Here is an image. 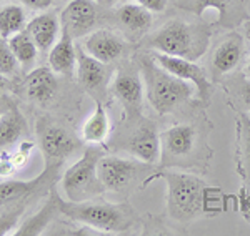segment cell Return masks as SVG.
<instances>
[{
  "label": "cell",
  "instance_id": "cell-1",
  "mask_svg": "<svg viewBox=\"0 0 250 236\" xmlns=\"http://www.w3.org/2000/svg\"><path fill=\"white\" fill-rule=\"evenodd\" d=\"M154 178L164 180L167 185V213L175 221L190 223L222 210L220 191L199 177L179 171H159Z\"/></svg>",
  "mask_w": 250,
  "mask_h": 236
},
{
  "label": "cell",
  "instance_id": "cell-2",
  "mask_svg": "<svg viewBox=\"0 0 250 236\" xmlns=\"http://www.w3.org/2000/svg\"><path fill=\"white\" fill-rule=\"evenodd\" d=\"M212 30L204 23H192L180 18H173L150 34L144 42V47L172 57L187 60H200L210 47Z\"/></svg>",
  "mask_w": 250,
  "mask_h": 236
},
{
  "label": "cell",
  "instance_id": "cell-3",
  "mask_svg": "<svg viewBox=\"0 0 250 236\" xmlns=\"http://www.w3.org/2000/svg\"><path fill=\"white\" fill-rule=\"evenodd\" d=\"M145 97L159 115H167L192 98L195 87L175 77L157 63L154 57L140 58Z\"/></svg>",
  "mask_w": 250,
  "mask_h": 236
},
{
  "label": "cell",
  "instance_id": "cell-4",
  "mask_svg": "<svg viewBox=\"0 0 250 236\" xmlns=\"http://www.w3.org/2000/svg\"><path fill=\"white\" fill-rule=\"evenodd\" d=\"M54 191L59 213L68 219H74L87 225L100 233H124L132 226V211L124 205H112L104 201H70L60 197L57 190Z\"/></svg>",
  "mask_w": 250,
  "mask_h": 236
},
{
  "label": "cell",
  "instance_id": "cell-5",
  "mask_svg": "<svg viewBox=\"0 0 250 236\" xmlns=\"http://www.w3.org/2000/svg\"><path fill=\"white\" fill-rule=\"evenodd\" d=\"M104 157V150L90 146L82 153L77 162L68 166L62 178V188L65 198L70 201H87L94 200L105 191L97 173L99 160Z\"/></svg>",
  "mask_w": 250,
  "mask_h": 236
},
{
  "label": "cell",
  "instance_id": "cell-6",
  "mask_svg": "<svg viewBox=\"0 0 250 236\" xmlns=\"http://www.w3.org/2000/svg\"><path fill=\"white\" fill-rule=\"evenodd\" d=\"M202 145L199 130L190 123H179L160 133V165L188 166L199 157Z\"/></svg>",
  "mask_w": 250,
  "mask_h": 236
},
{
  "label": "cell",
  "instance_id": "cell-7",
  "mask_svg": "<svg viewBox=\"0 0 250 236\" xmlns=\"http://www.w3.org/2000/svg\"><path fill=\"white\" fill-rule=\"evenodd\" d=\"M110 93L117 98L122 107L125 117L128 120H139L142 117L144 103V78L140 67L125 65L115 72L114 78L108 85Z\"/></svg>",
  "mask_w": 250,
  "mask_h": 236
},
{
  "label": "cell",
  "instance_id": "cell-8",
  "mask_svg": "<svg viewBox=\"0 0 250 236\" xmlns=\"http://www.w3.org/2000/svg\"><path fill=\"white\" fill-rule=\"evenodd\" d=\"M145 170H148V163H144L137 158H120L115 157V155H104L99 160V165H97V173H99V178L105 191L125 190Z\"/></svg>",
  "mask_w": 250,
  "mask_h": 236
},
{
  "label": "cell",
  "instance_id": "cell-9",
  "mask_svg": "<svg viewBox=\"0 0 250 236\" xmlns=\"http://www.w3.org/2000/svg\"><path fill=\"white\" fill-rule=\"evenodd\" d=\"M247 52V43L239 32H229L215 45L210 57V77L213 82H219L242 63Z\"/></svg>",
  "mask_w": 250,
  "mask_h": 236
},
{
  "label": "cell",
  "instance_id": "cell-10",
  "mask_svg": "<svg viewBox=\"0 0 250 236\" xmlns=\"http://www.w3.org/2000/svg\"><path fill=\"white\" fill-rule=\"evenodd\" d=\"M154 58L157 60L160 67H164L167 72H170L175 77L185 80V82L192 83L195 87V91L199 95V98L207 105L210 102V93H212V82L207 77V72L193 60L180 58V57H172V55H165L160 52H155Z\"/></svg>",
  "mask_w": 250,
  "mask_h": 236
},
{
  "label": "cell",
  "instance_id": "cell-11",
  "mask_svg": "<svg viewBox=\"0 0 250 236\" xmlns=\"http://www.w3.org/2000/svg\"><path fill=\"white\" fill-rule=\"evenodd\" d=\"M97 17V0H70L60 14L62 32L68 34L74 40L87 37L95 29Z\"/></svg>",
  "mask_w": 250,
  "mask_h": 236
},
{
  "label": "cell",
  "instance_id": "cell-12",
  "mask_svg": "<svg viewBox=\"0 0 250 236\" xmlns=\"http://www.w3.org/2000/svg\"><path fill=\"white\" fill-rule=\"evenodd\" d=\"M188 9L195 12L199 17H202L204 12L208 9L215 10L219 15L215 23L224 29H233L250 18L245 0H192Z\"/></svg>",
  "mask_w": 250,
  "mask_h": 236
},
{
  "label": "cell",
  "instance_id": "cell-13",
  "mask_svg": "<svg viewBox=\"0 0 250 236\" xmlns=\"http://www.w3.org/2000/svg\"><path fill=\"white\" fill-rule=\"evenodd\" d=\"M82 49L100 62L110 63L124 55L125 40L114 30L99 29L83 37Z\"/></svg>",
  "mask_w": 250,
  "mask_h": 236
},
{
  "label": "cell",
  "instance_id": "cell-14",
  "mask_svg": "<svg viewBox=\"0 0 250 236\" xmlns=\"http://www.w3.org/2000/svg\"><path fill=\"white\" fill-rule=\"evenodd\" d=\"M125 150L132 153V157L148 165H154L160 160V133L157 131L154 123L144 122L137 127L130 135Z\"/></svg>",
  "mask_w": 250,
  "mask_h": 236
},
{
  "label": "cell",
  "instance_id": "cell-15",
  "mask_svg": "<svg viewBox=\"0 0 250 236\" xmlns=\"http://www.w3.org/2000/svg\"><path fill=\"white\" fill-rule=\"evenodd\" d=\"M39 143L47 163L55 162L57 165L70 157L79 148L77 140L72 137L68 131H65L60 127H50V125L45 127L43 130H40Z\"/></svg>",
  "mask_w": 250,
  "mask_h": 236
},
{
  "label": "cell",
  "instance_id": "cell-16",
  "mask_svg": "<svg viewBox=\"0 0 250 236\" xmlns=\"http://www.w3.org/2000/svg\"><path fill=\"white\" fill-rule=\"evenodd\" d=\"M25 30L34 38L39 52H50L55 42L62 34V25H60V17L54 12H42L35 15L30 22H27Z\"/></svg>",
  "mask_w": 250,
  "mask_h": 236
},
{
  "label": "cell",
  "instance_id": "cell-17",
  "mask_svg": "<svg viewBox=\"0 0 250 236\" xmlns=\"http://www.w3.org/2000/svg\"><path fill=\"white\" fill-rule=\"evenodd\" d=\"M107 63L100 62L95 57L88 55L82 45H77V80L82 89H85L88 93L100 91L105 87L107 82Z\"/></svg>",
  "mask_w": 250,
  "mask_h": 236
},
{
  "label": "cell",
  "instance_id": "cell-18",
  "mask_svg": "<svg viewBox=\"0 0 250 236\" xmlns=\"http://www.w3.org/2000/svg\"><path fill=\"white\" fill-rule=\"evenodd\" d=\"M52 168V166H50ZM48 165L37 178L32 180H9L0 183V208H9L27 201L30 195H34L45 183L47 175L50 171Z\"/></svg>",
  "mask_w": 250,
  "mask_h": 236
},
{
  "label": "cell",
  "instance_id": "cell-19",
  "mask_svg": "<svg viewBox=\"0 0 250 236\" xmlns=\"http://www.w3.org/2000/svg\"><path fill=\"white\" fill-rule=\"evenodd\" d=\"M48 67L59 75L72 77L77 69V47L65 32L60 34L55 45L48 52Z\"/></svg>",
  "mask_w": 250,
  "mask_h": 236
},
{
  "label": "cell",
  "instance_id": "cell-20",
  "mask_svg": "<svg viewBox=\"0 0 250 236\" xmlns=\"http://www.w3.org/2000/svg\"><path fill=\"white\" fill-rule=\"evenodd\" d=\"M235 165L244 183L250 185V113L239 111L237 115Z\"/></svg>",
  "mask_w": 250,
  "mask_h": 236
},
{
  "label": "cell",
  "instance_id": "cell-21",
  "mask_svg": "<svg viewBox=\"0 0 250 236\" xmlns=\"http://www.w3.org/2000/svg\"><path fill=\"white\" fill-rule=\"evenodd\" d=\"M25 90L30 100L39 103L48 102L57 91V77L50 67H37L29 72L25 80Z\"/></svg>",
  "mask_w": 250,
  "mask_h": 236
},
{
  "label": "cell",
  "instance_id": "cell-22",
  "mask_svg": "<svg viewBox=\"0 0 250 236\" xmlns=\"http://www.w3.org/2000/svg\"><path fill=\"white\" fill-rule=\"evenodd\" d=\"M154 12L145 9L144 5L137 2H127L120 5L115 12V17L124 29L134 32V34H142L147 32L154 23Z\"/></svg>",
  "mask_w": 250,
  "mask_h": 236
},
{
  "label": "cell",
  "instance_id": "cell-23",
  "mask_svg": "<svg viewBox=\"0 0 250 236\" xmlns=\"http://www.w3.org/2000/svg\"><path fill=\"white\" fill-rule=\"evenodd\" d=\"M110 133V118L102 100L95 98V109L82 125V138L90 145L104 143Z\"/></svg>",
  "mask_w": 250,
  "mask_h": 236
},
{
  "label": "cell",
  "instance_id": "cell-24",
  "mask_svg": "<svg viewBox=\"0 0 250 236\" xmlns=\"http://www.w3.org/2000/svg\"><path fill=\"white\" fill-rule=\"evenodd\" d=\"M59 213L57 203H55V197L54 191L50 193V198L45 201V205L39 210V213L35 217H32L23 223L22 226L15 231L17 236H37V235H43L45 230L50 226L52 219H54L55 215ZM60 215V213H59Z\"/></svg>",
  "mask_w": 250,
  "mask_h": 236
},
{
  "label": "cell",
  "instance_id": "cell-25",
  "mask_svg": "<svg viewBox=\"0 0 250 236\" xmlns=\"http://www.w3.org/2000/svg\"><path fill=\"white\" fill-rule=\"evenodd\" d=\"M25 130V120L17 110H7L0 115V150L14 146Z\"/></svg>",
  "mask_w": 250,
  "mask_h": 236
},
{
  "label": "cell",
  "instance_id": "cell-26",
  "mask_svg": "<svg viewBox=\"0 0 250 236\" xmlns=\"http://www.w3.org/2000/svg\"><path fill=\"white\" fill-rule=\"evenodd\" d=\"M27 14L22 5L10 3L0 7V37L10 38L12 35L25 30Z\"/></svg>",
  "mask_w": 250,
  "mask_h": 236
},
{
  "label": "cell",
  "instance_id": "cell-27",
  "mask_svg": "<svg viewBox=\"0 0 250 236\" xmlns=\"http://www.w3.org/2000/svg\"><path fill=\"white\" fill-rule=\"evenodd\" d=\"M10 43V49L14 52L15 58L19 60V63L22 67H32L37 60V55H39V49L35 45L34 38L29 35L27 30H22L19 34L12 35L10 38H7Z\"/></svg>",
  "mask_w": 250,
  "mask_h": 236
},
{
  "label": "cell",
  "instance_id": "cell-28",
  "mask_svg": "<svg viewBox=\"0 0 250 236\" xmlns=\"http://www.w3.org/2000/svg\"><path fill=\"white\" fill-rule=\"evenodd\" d=\"M19 65L20 63L10 49L9 40L0 37V72L9 77V75H14L17 72Z\"/></svg>",
  "mask_w": 250,
  "mask_h": 236
},
{
  "label": "cell",
  "instance_id": "cell-29",
  "mask_svg": "<svg viewBox=\"0 0 250 236\" xmlns=\"http://www.w3.org/2000/svg\"><path fill=\"white\" fill-rule=\"evenodd\" d=\"M23 210H25V205L20 203V205L9 206L2 215H0V236L9 235L12 231V228L17 226L19 218L22 217Z\"/></svg>",
  "mask_w": 250,
  "mask_h": 236
},
{
  "label": "cell",
  "instance_id": "cell-30",
  "mask_svg": "<svg viewBox=\"0 0 250 236\" xmlns=\"http://www.w3.org/2000/svg\"><path fill=\"white\" fill-rule=\"evenodd\" d=\"M235 82L237 83H232V87H235V97L239 98V102L242 103V107H244V111L250 113V78L242 75Z\"/></svg>",
  "mask_w": 250,
  "mask_h": 236
},
{
  "label": "cell",
  "instance_id": "cell-31",
  "mask_svg": "<svg viewBox=\"0 0 250 236\" xmlns=\"http://www.w3.org/2000/svg\"><path fill=\"white\" fill-rule=\"evenodd\" d=\"M239 201H240L242 215H244L245 219H249L250 221V185H245L244 188H242Z\"/></svg>",
  "mask_w": 250,
  "mask_h": 236
},
{
  "label": "cell",
  "instance_id": "cell-32",
  "mask_svg": "<svg viewBox=\"0 0 250 236\" xmlns=\"http://www.w3.org/2000/svg\"><path fill=\"white\" fill-rule=\"evenodd\" d=\"M27 9L35 10V12H45L47 9H50L54 0H20Z\"/></svg>",
  "mask_w": 250,
  "mask_h": 236
},
{
  "label": "cell",
  "instance_id": "cell-33",
  "mask_svg": "<svg viewBox=\"0 0 250 236\" xmlns=\"http://www.w3.org/2000/svg\"><path fill=\"white\" fill-rule=\"evenodd\" d=\"M134 2L144 5L150 12H164L168 5V0H134Z\"/></svg>",
  "mask_w": 250,
  "mask_h": 236
},
{
  "label": "cell",
  "instance_id": "cell-34",
  "mask_svg": "<svg viewBox=\"0 0 250 236\" xmlns=\"http://www.w3.org/2000/svg\"><path fill=\"white\" fill-rule=\"evenodd\" d=\"M9 87V82H7V75H3L2 72H0V93H2L3 90Z\"/></svg>",
  "mask_w": 250,
  "mask_h": 236
},
{
  "label": "cell",
  "instance_id": "cell-35",
  "mask_svg": "<svg viewBox=\"0 0 250 236\" xmlns=\"http://www.w3.org/2000/svg\"><path fill=\"white\" fill-rule=\"evenodd\" d=\"M244 75L250 78V60L247 62V65H245V69H244Z\"/></svg>",
  "mask_w": 250,
  "mask_h": 236
},
{
  "label": "cell",
  "instance_id": "cell-36",
  "mask_svg": "<svg viewBox=\"0 0 250 236\" xmlns=\"http://www.w3.org/2000/svg\"><path fill=\"white\" fill-rule=\"evenodd\" d=\"M245 27H247V30H245V32H247V38L250 40V18L247 20V25H245Z\"/></svg>",
  "mask_w": 250,
  "mask_h": 236
},
{
  "label": "cell",
  "instance_id": "cell-37",
  "mask_svg": "<svg viewBox=\"0 0 250 236\" xmlns=\"http://www.w3.org/2000/svg\"><path fill=\"white\" fill-rule=\"evenodd\" d=\"M97 2H107V0H97Z\"/></svg>",
  "mask_w": 250,
  "mask_h": 236
},
{
  "label": "cell",
  "instance_id": "cell-38",
  "mask_svg": "<svg viewBox=\"0 0 250 236\" xmlns=\"http://www.w3.org/2000/svg\"><path fill=\"white\" fill-rule=\"evenodd\" d=\"M2 2H7V0H0V3H2Z\"/></svg>",
  "mask_w": 250,
  "mask_h": 236
},
{
  "label": "cell",
  "instance_id": "cell-39",
  "mask_svg": "<svg viewBox=\"0 0 250 236\" xmlns=\"http://www.w3.org/2000/svg\"><path fill=\"white\" fill-rule=\"evenodd\" d=\"M2 113H3V111H2V110H0V115H2Z\"/></svg>",
  "mask_w": 250,
  "mask_h": 236
}]
</instances>
